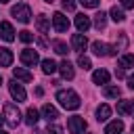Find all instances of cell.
I'll list each match as a JSON object with an SVG mask.
<instances>
[{
  "label": "cell",
  "mask_w": 134,
  "mask_h": 134,
  "mask_svg": "<svg viewBox=\"0 0 134 134\" xmlns=\"http://www.w3.org/2000/svg\"><path fill=\"white\" fill-rule=\"evenodd\" d=\"M57 100L61 103V107H65L69 111H73V109H77L82 105V100H80L75 90H59L57 92Z\"/></svg>",
  "instance_id": "6da1fadb"
},
{
  "label": "cell",
  "mask_w": 134,
  "mask_h": 134,
  "mask_svg": "<svg viewBox=\"0 0 134 134\" xmlns=\"http://www.w3.org/2000/svg\"><path fill=\"white\" fill-rule=\"evenodd\" d=\"M4 119H6V124H8L10 128H17V126H19L21 113H19L17 105H13V103H6V105H4Z\"/></svg>",
  "instance_id": "7a4b0ae2"
},
{
  "label": "cell",
  "mask_w": 134,
  "mask_h": 134,
  "mask_svg": "<svg viewBox=\"0 0 134 134\" xmlns=\"http://www.w3.org/2000/svg\"><path fill=\"white\" fill-rule=\"evenodd\" d=\"M10 15H13L17 21H21V23H29V19H31V8H29L27 4H17V6H13Z\"/></svg>",
  "instance_id": "3957f363"
},
{
  "label": "cell",
  "mask_w": 134,
  "mask_h": 134,
  "mask_svg": "<svg viewBox=\"0 0 134 134\" xmlns=\"http://www.w3.org/2000/svg\"><path fill=\"white\" fill-rule=\"evenodd\" d=\"M92 52H94L96 57H113V54H117V48L96 40V42H92Z\"/></svg>",
  "instance_id": "277c9868"
},
{
  "label": "cell",
  "mask_w": 134,
  "mask_h": 134,
  "mask_svg": "<svg viewBox=\"0 0 134 134\" xmlns=\"http://www.w3.org/2000/svg\"><path fill=\"white\" fill-rule=\"evenodd\" d=\"M67 130H69V134H82V132L86 130V119L80 117V115L69 117V119H67Z\"/></svg>",
  "instance_id": "5b68a950"
},
{
  "label": "cell",
  "mask_w": 134,
  "mask_h": 134,
  "mask_svg": "<svg viewBox=\"0 0 134 134\" xmlns=\"http://www.w3.org/2000/svg\"><path fill=\"white\" fill-rule=\"evenodd\" d=\"M8 92H10V96H13L17 103H23L25 96H27L25 90H23V86H21L17 80H10V82H8Z\"/></svg>",
  "instance_id": "8992f818"
},
{
  "label": "cell",
  "mask_w": 134,
  "mask_h": 134,
  "mask_svg": "<svg viewBox=\"0 0 134 134\" xmlns=\"http://www.w3.org/2000/svg\"><path fill=\"white\" fill-rule=\"evenodd\" d=\"M21 63L23 65H27V67H34L38 61H40V57H38V52L36 50H31V48H25V50H21Z\"/></svg>",
  "instance_id": "52a82bcc"
},
{
  "label": "cell",
  "mask_w": 134,
  "mask_h": 134,
  "mask_svg": "<svg viewBox=\"0 0 134 134\" xmlns=\"http://www.w3.org/2000/svg\"><path fill=\"white\" fill-rule=\"evenodd\" d=\"M52 25H54L57 31H67L69 29V19L63 13H54L52 15Z\"/></svg>",
  "instance_id": "ba28073f"
},
{
  "label": "cell",
  "mask_w": 134,
  "mask_h": 134,
  "mask_svg": "<svg viewBox=\"0 0 134 134\" xmlns=\"http://www.w3.org/2000/svg\"><path fill=\"white\" fill-rule=\"evenodd\" d=\"M90 25H92V21H90V17H88V15H84V13L75 15V27H77V31L86 34V31L90 29Z\"/></svg>",
  "instance_id": "9c48e42d"
},
{
  "label": "cell",
  "mask_w": 134,
  "mask_h": 134,
  "mask_svg": "<svg viewBox=\"0 0 134 134\" xmlns=\"http://www.w3.org/2000/svg\"><path fill=\"white\" fill-rule=\"evenodd\" d=\"M0 38L6 40V42H13L15 40V29H13V25L8 21H2L0 23Z\"/></svg>",
  "instance_id": "30bf717a"
},
{
  "label": "cell",
  "mask_w": 134,
  "mask_h": 134,
  "mask_svg": "<svg viewBox=\"0 0 134 134\" xmlns=\"http://www.w3.org/2000/svg\"><path fill=\"white\" fill-rule=\"evenodd\" d=\"M71 46H73V50H77V52L86 50V46H88L86 36H84L82 31H80V34H73V38H71Z\"/></svg>",
  "instance_id": "8fae6325"
},
{
  "label": "cell",
  "mask_w": 134,
  "mask_h": 134,
  "mask_svg": "<svg viewBox=\"0 0 134 134\" xmlns=\"http://www.w3.org/2000/svg\"><path fill=\"white\" fill-rule=\"evenodd\" d=\"M59 71H61V75L65 77V80H73V75H75V71H73V65L65 59V61H61V65H59Z\"/></svg>",
  "instance_id": "7c38bea8"
},
{
  "label": "cell",
  "mask_w": 134,
  "mask_h": 134,
  "mask_svg": "<svg viewBox=\"0 0 134 134\" xmlns=\"http://www.w3.org/2000/svg\"><path fill=\"white\" fill-rule=\"evenodd\" d=\"M92 82L98 84V86H100V84L105 86V84L109 82V71H107V69H96V71L92 73Z\"/></svg>",
  "instance_id": "4fadbf2b"
},
{
  "label": "cell",
  "mask_w": 134,
  "mask_h": 134,
  "mask_svg": "<svg viewBox=\"0 0 134 134\" xmlns=\"http://www.w3.org/2000/svg\"><path fill=\"white\" fill-rule=\"evenodd\" d=\"M13 77H15V80H21V82H34V75H31L29 71L21 69V67H15V69H13Z\"/></svg>",
  "instance_id": "5bb4252c"
},
{
  "label": "cell",
  "mask_w": 134,
  "mask_h": 134,
  "mask_svg": "<svg viewBox=\"0 0 134 134\" xmlns=\"http://www.w3.org/2000/svg\"><path fill=\"white\" fill-rule=\"evenodd\" d=\"M42 115H44V119H48V121H54V119L59 117V111H57L52 105H48V103H46V105L42 107Z\"/></svg>",
  "instance_id": "9a60e30c"
},
{
  "label": "cell",
  "mask_w": 134,
  "mask_h": 134,
  "mask_svg": "<svg viewBox=\"0 0 134 134\" xmlns=\"http://www.w3.org/2000/svg\"><path fill=\"white\" fill-rule=\"evenodd\" d=\"M121 130H124V121H121V119H113V121L105 128V134H121Z\"/></svg>",
  "instance_id": "2e32d148"
},
{
  "label": "cell",
  "mask_w": 134,
  "mask_h": 134,
  "mask_svg": "<svg viewBox=\"0 0 134 134\" xmlns=\"http://www.w3.org/2000/svg\"><path fill=\"white\" fill-rule=\"evenodd\" d=\"M36 27H38L40 34H48V31H50V21H48L44 15H40V17L36 19Z\"/></svg>",
  "instance_id": "e0dca14e"
},
{
  "label": "cell",
  "mask_w": 134,
  "mask_h": 134,
  "mask_svg": "<svg viewBox=\"0 0 134 134\" xmlns=\"http://www.w3.org/2000/svg\"><path fill=\"white\" fill-rule=\"evenodd\" d=\"M109 115H111V107L109 105H98L96 107V119L98 121H107Z\"/></svg>",
  "instance_id": "ac0fdd59"
},
{
  "label": "cell",
  "mask_w": 134,
  "mask_h": 134,
  "mask_svg": "<svg viewBox=\"0 0 134 134\" xmlns=\"http://www.w3.org/2000/svg\"><path fill=\"white\" fill-rule=\"evenodd\" d=\"M13 63V52L8 48H0V67H8Z\"/></svg>",
  "instance_id": "d6986e66"
},
{
  "label": "cell",
  "mask_w": 134,
  "mask_h": 134,
  "mask_svg": "<svg viewBox=\"0 0 134 134\" xmlns=\"http://www.w3.org/2000/svg\"><path fill=\"white\" fill-rule=\"evenodd\" d=\"M57 69H59V65H57V63H54L52 59H44V61H42V71H44L46 75H50V73H54Z\"/></svg>",
  "instance_id": "ffe728a7"
},
{
  "label": "cell",
  "mask_w": 134,
  "mask_h": 134,
  "mask_svg": "<svg viewBox=\"0 0 134 134\" xmlns=\"http://www.w3.org/2000/svg\"><path fill=\"white\" fill-rule=\"evenodd\" d=\"M38 119H40V117H38V109H36V107H29V109L25 111V121H27L29 126H36Z\"/></svg>",
  "instance_id": "44dd1931"
},
{
  "label": "cell",
  "mask_w": 134,
  "mask_h": 134,
  "mask_svg": "<svg viewBox=\"0 0 134 134\" xmlns=\"http://www.w3.org/2000/svg\"><path fill=\"white\" fill-rule=\"evenodd\" d=\"M117 113H119V115L132 113V100H119V103H117Z\"/></svg>",
  "instance_id": "7402d4cb"
},
{
  "label": "cell",
  "mask_w": 134,
  "mask_h": 134,
  "mask_svg": "<svg viewBox=\"0 0 134 134\" xmlns=\"http://www.w3.org/2000/svg\"><path fill=\"white\" fill-rule=\"evenodd\" d=\"M105 25H107V15L100 10V13L94 15V27L96 29H105Z\"/></svg>",
  "instance_id": "603a6c76"
},
{
  "label": "cell",
  "mask_w": 134,
  "mask_h": 134,
  "mask_svg": "<svg viewBox=\"0 0 134 134\" xmlns=\"http://www.w3.org/2000/svg\"><path fill=\"white\" fill-rule=\"evenodd\" d=\"M121 69H130V67H134V54H124L121 59H119V63H117Z\"/></svg>",
  "instance_id": "cb8c5ba5"
},
{
  "label": "cell",
  "mask_w": 134,
  "mask_h": 134,
  "mask_svg": "<svg viewBox=\"0 0 134 134\" xmlns=\"http://www.w3.org/2000/svg\"><path fill=\"white\" fill-rule=\"evenodd\" d=\"M103 94H105V96H109V98H117V96L121 94V90H119V86H105Z\"/></svg>",
  "instance_id": "d4e9b609"
},
{
  "label": "cell",
  "mask_w": 134,
  "mask_h": 134,
  "mask_svg": "<svg viewBox=\"0 0 134 134\" xmlns=\"http://www.w3.org/2000/svg\"><path fill=\"white\" fill-rule=\"evenodd\" d=\"M111 19H113L115 23H121V21L126 19V15H124V10H121L119 6H113V8H111Z\"/></svg>",
  "instance_id": "484cf974"
},
{
  "label": "cell",
  "mask_w": 134,
  "mask_h": 134,
  "mask_svg": "<svg viewBox=\"0 0 134 134\" xmlns=\"http://www.w3.org/2000/svg\"><path fill=\"white\" fill-rule=\"evenodd\" d=\"M52 48H54V52H57V54H67V52H69L67 44H65V42H61V40H54V42H52Z\"/></svg>",
  "instance_id": "4316f807"
},
{
  "label": "cell",
  "mask_w": 134,
  "mask_h": 134,
  "mask_svg": "<svg viewBox=\"0 0 134 134\" xmlns=\"http://www.w3.org/2000/svg\"><path fill=\"white\" fill-rule=\"evenodd\" d=\"M77 65H80L82 69H90V67H92L90 59H88V57H84V54H80V57H77Z\"/></svg>",
  "instance_id": "83f0119b"
},
{
  "label": "cell",
  "mask_w": 134,
  "mask_h": 134,
  "mask_svg": "<svg viewBox=\"0 0 134 134\" xmlns=\"http://www.w3.org/2000/svg\"><path fill=\"white\" fill-rule=\"evenodd\" d=\"M19 40L27 44V42H31V40H34V36H31V31H27V29H23V31H19Z\"/></svg>",
  "instance_id": "f1b7e54d"
},
{
  "label": "cell",
  "mask_w": 134,
  "mask_h": 134,
  "mask_svg": "<svg viewBox=\"0 0 134 134\" xmlns=\"http://www.w3.org/2000/svg\"><path fill=\"white\" fill-rule=\"evenodd\" d=\"M61 6H63L65 10H75V0H63Z\"/></svg>",
  "instance_id": "f546056e"
},
{
  "label": "cell",
  "mask_w": 134,
  "mask_h": 134,
  "mask_svg": "<svg viewBox=\"0 0 134 134\" xmlns=\"http://www.w3.org/2000/svg\"><path fill=\"white\" fill-rule=\"evenodd\" d=\"M80 2H82L86 8H96V6H98V0H80Z\"/></svg>",
  "instance_id": "4dcf8cb0"
},
{
  "label": "cell",
  "mask_w": 134,
  "mask_h": 134,
  "mask_svg": "<svg viewBox=\"0 0 134 134\" xmlns=\"http://www.w3.org/2000/svg\"><path fill=\"white\" fill-rule=\"evenodd\" d=\"M61 126H48V134H61Z\"/></svg>",
  "instance_id": "1f68e13d"
},
{
  "label": "cell",
  "mask_w": 134,
  "mask_h": 134,
  "mask_svg": "<svg viewBox=\"0 0 134 134\" xmlns=\"http://www.w3.org/2000/svg\"><path fill=\"white\" fill-rule=\"evenodd\" d=\"M121 6L124 8H134V0H121Z\"/></svg>",
  "instance_id": "d6a6232c"
},
{
  "label": "cell",
  "mask_w": 134,
  "mask_h": 134,
  "mask_svg": "<svg viewBox=\"0 0 134 134\" xmlns=\"http://www.w3.org/2000/svg\"><path fill=\"white\" fill-rule=\"evenodd\" d=\"M128 88H132V90H134V75H130V77H128Z\"/></svg>",
  "instance_id": "836d02e7"
},
{
  "label": "cell",
  "mask_w": 134,
  "mask_h": 134,
  "mask_svg": "<svg viewBox=\"0 0 134 134\" xmlns=\"http://www.w3.org/2000/svg\"><path fill=\"white\" fill-rule=\"evenodd\" d=\"M38 44H40L42 48H46V40H44V38H38Z\"/></svg>",
  "instance_id": "e575fe53"
},
{
  "label": "cell",
  "mask_w": 134,
  "mask_h": 134,
  "mask_svg": "<svg viewBox=\"0 0 134 134\" xmlns=\"http://www.w3.org/2000/svg\"><path fill=\"white\" fill-rule=\"evenodd\" d=\"M42 94H44V90H42V88L38 86V88H36V96H42Z\"/></svg>",
  "instance_id": "d590c367"
},
{
  "label": "cell",
  "mask_w": 134,
  "mask_h": 134,
  "mask_svg": "<svg viewBox=\"0 0 134 134\" xmlns=\"http://www.w3.org/2000/svg\"><path fill=\"white\" fill-rule=\"evenodd\" d=\"M6 119H4V115H0V128H2V124H4Z\"/></svg>",
  "instance_id": "8d00e7d4"
},
{
  "label": "cell",
  "mask_w": 134,
  "mask_h": 134,
  "mask_svg": "<svg viewBox=\"0 0 134 134\" xmlns=\"http://www.w3.org/2000/svg\"><path fill=\"white\" fill-rule=\"evenodd\" d=\"M132 113H134V100H132Z\"/></svg>",
  "instance_id": "74e56055"
},
{
  "label": "cell",
  "mask_w": 134,
  "mask_h": 134,
  "mask_svg": "<svg viewBox=\"0 0 134 134\" xmlns=\"http://www.w3.org/2000/svg\"><path fill=\"white\" fill-rule=\"evenodd\" d=\"M132 134H134V124H132Z\"/></svg>",
  "instance_id": "f35d334b"
},
{
  "label": "cell",
  "mask_w": 134,
  "mask_h": 134,
  "mask_svg": "<svg viewBox=\"0 0 134 134\" xmlns=\"http://www.w3.org/2000/svg\"><path fill=\"white\" fill-rule=\"evenodd\" d=\"M0 86H2V75H0Z\"/></svg>",
  "instance_id": "ab89813d"
},
{
  "label": "cell",
  "mask_w": 134,
  "mask_h": 134,
  "mask_svg": "<svg viewBox=\"0 0 134 134\" xmlns=\"http://www.w3.org/2000/svg\"><path fill=\"white\" fill-rule=\"evenodd\" d=\"M36 134H44V132H36Z\"/></svg>",
  "instance_id": "60d3db41"
},
{
  "label": "cell",
  "mask_w": 134,
  "mask_h": 134,
  "mask_svg": "<svg viewBox=\"0 0 134 134\" xmlns=\"http://www.w3.org/2000/svg\"><path fill=\"white\" fill-rule=\"evenodd\" d=\"M0 2H8V0H0Z\"/></svg>",
  "instance_id": "b9f144b4"
},
{
  "label": "cell",
  "mask_w": 134,
  "mask_h": 134,
  "mask_svg": "<svg viewBox=\"0 0 134 134\" xmlns=\"http://www.w3.org/2000/svg\"><path fill=\"white\" fill-rule=\"evenodd\" d=\"M0 134H6V132H2V130H0Z\"/></svg>",
  "instance_id": "7bdbcfd3"
},
{
  "label": "cell",
  "mask_w": 134,
  "mask_h": 134,
  "mask_svg": "<svg viewBox=\"0 0 134 134\" xmlns=\"http://www.w3.org/2000/svg\"><path fill=\"white\" fill-rule=\"evenodd\" d=\"M44 2H52V0H44Z\"/></svg>",
  "instance_id": "ee69618b"
}]
</instances>
